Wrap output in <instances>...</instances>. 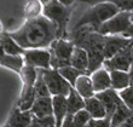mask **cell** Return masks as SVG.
Here are the masks:
<instances>
[{
  "label": "cell",
  "instance_id": "cell-1",
  "mask_svg": "<svg viewBox=\"0 0 133 127\" xmlns=\"http://www.w3.org/2000/svg\"><path fill=\"white\" fill-rule=\"evenodd\" d=\"M7 33L24 50L50 49L55 40L59 39L57 25L44 15L25 19L18 29Z\"/></svg>",
  "mask_w": 133,
  "mask_h": 127
},
{
  "label": "cell",
  "instance_id": "cell-2",
  "mask_svg": "<svg viewBox=\"0 0 133 127\" xmlns=\"http://www.w3.org/2000/svg\"><path fill=\"white\" fill-rule=\"evenodd\" d=\"M120 11L121 10L119 7L111 3H99L96 5H91V7L79 17L76 23L74 24L73 29L90 25L97 32L98 28L104 22L109 21L110 18H112L115 15L119 14Z\"/></svg>",
  "mask_w": 133,
  "mask_h": 127
},
{
  "label": "cell",
  "instance_id": "cell-3",
  "mask_svg": "<svg viewBox=\"0 0 133 127\" xmlns=\"http://www.w3.org/2000/svg\"><path fill=\"white\" fill-rule=\"evenodd\" d=\"M74 7L64 6L58 0H51L49 4L44 6L42 15L47 17L50 21H52L58 28V35L59 39H66L68 38V23L71 17Z\"/></svg>",
  "mask_w": 133,
  "mask_h": 127
},
{
  "label": "cell",
  "instance_id": "cell-4",
  "mask_svg": "<svg viewBox=\"0 0 133 127\" xmlns=\"http://www.w3.org/2000/svg\"><path fill=\"white\" fill-rule=\"evenodd\" d=\"M75 44L69 39H57L50 46L51 52V68L59 69V68L70 65V61L73 56Z\"/></svg>",
  "mask_w": 133,
  "mask_h": 127
},
{
  "label": "cell",
  "instance_id": "cell-5",
  "mask_svg": "<svg viewBox=\"0 0 133 127\" xmlns=\"http://www.w3.org/2000/svg\"><path fill=\"white\" fill-rule=\"evenodd\" d=\"M132 24V12L120 11L109 21L104 22L97 32L102 35H122Z\"/></svg>",
  "mask_w": 133,
  "mask_h": 127
},
{
  "label": "cell",
  "instance_id": "cell-6",
  "mask_svg": "<svg viewBox=\"0 0 133 127\" xmlns=\"http://www.w3.org/2000/svg\"><path fill=\"white\" fill-rule=\"evenodd\" d=\"M40 70L44 75V79L47 84L51 96H65V97H68L73 86L61 75L59 71L57 69H53V68L40 69Z\"/></svg>",
  "mask_w": 133,
  "mask_h": 127
},
{
  "label": "cell",
  "instance_id": "cell-7",
  "mask_svg": "<svg viewBox=\"0 0 133 127\" xmlns=\"http://www.w3.org/2000/svg\"><path fill=\"white\" fill-rule=\"evenodd\" d=\"M132 45L127 46L125 50L120 51L117 55L114 57L109 58V59L104 61L103 67L105 69H108L109 71L111 70H122V71H128L131 65L133 63V52H132Z\"/></svg>",
  "mask_w": 133,
  "mask_h": 127
},
{
  "label": "cell",
  "instance_id": "cell-8",
  "mask_svg": "<svg viewBox=\"0 0 133 127\" xmlns=\"http://www.w3.org/2000/svg\"><path fill=\"white\" fill-rule=\"evenodd\" d=\"M24 63L36 69L51 68V52L49 49H29L23 53Z\"/></svg>",
  "mask_w": 133,
  "mask_h": 127
},
{
  "label": "cell",
  "instance_id": "cell-9",
  "mask_svg": "<svg viewBox=\"0 0 133 127\" xmlns=\"http://www.w3.org/2000/svg\"><path fill=\"white\" fill-rule=\"evenodd\" d=\"M133 42V39L126 38L123 35H105L104 42V57L105 59H109L115 55L122 51L130 46Z\"/></svg>",
  "mask_w": 133,
  "mask_h": 127
},
{
  "label": "cell",
  "instance_id": "cell-10",
  "mask_svg": "<svg viewBox=\"0 0 133 127\" xmlns=\"http://www.w3.org/2000/svg\"><path fill=\"white\" fill-rule=\"evenodd\" d=\"M96 97L103 103L109 117L112 116V114L115 113L117 106L122 103V99L119 95V91H116L114 88H108V90H105L103 92H98V93H96Z\"/></svg>",
  "mask_w": 133,
  "mask_h": 127
},
{
  "label": "cell",
  "instance_id": "cell-11",
  "mask_svg": "<svg viewBox=\"0 0 133 127\" xmlns=\"http://www.w3.org/2000/svg\"><path fill=\"white\" fill-rule=\"evenodd\" d=\"M33 119L34 115L30 110L23 111L17 105H15L6 122L11 127H29L33 122Z\"/></svg>",
  "mask_w": 133,
  "mask_h": 127
},
{
  "label": "cell",
  "instance_id": "cell-12",
  "mask_svg": "<svg viewBox=\"0 0 133 127\" xmlns=\"http://www.w3.org/2000/svg\"><path fill=\"white\" fill-rule=\"evenodd\" d=\"M30 111L35 117L44 119L47 116H53V102L52 96L50 97H40L35 99Z\"/></svg>",
  "mask_w": 133,
  "mask_h": 127
},
{
  "label": "cell",
  "instance_id": "cell-13",
  "mask_svg": "<svg viewBox=\"0 0 133 127\" xmlns=\"http://www.w3.org/2000/svg\"><path fill=\"white\" fill-rule=\"evenodd\" d=\"M91 80L93 84L95 92H103L108 88H111V78H110V71L105 69L104 67L99 68L98 70L93 71L91 75Z\"/></svg>",
  "mask_w": 133,
  "mask_h": 127
},
{
  "label": "cell",
  "instance_id": "cell-14",
  "mask_svg": "<svg viewBox=\"0 0 133 127\" xmlns=\"http://www.w3.org/2000/svg\"><path fill=\"white\" fill-rule=\"evenodd\" d=\"M53 116L56 120V127H62L64 119L68 115V101L65 96H52Z\"/></svg>",
  "mask_w": 133,
  "mask_h": 127
},
{
  "label": "cell",
  "instance_id": "cell-15",
  "mask_svg": "<svg viewBox=\"0 0 133 127\" xmlns=\"http://www.w3.org/2000/svg\"><path fill=\"white\" fill-rule=\"evenodd\" d=\"M74 88H75V90L77 91V93L85 99L91 98V97L96 96V92H95V88H93V84H92L91 76L87 75V74H82L77 78Z\"/></svg>",
  "mask_w": 133,
  "mask_h": 127
},
{
  "label": "cell",
  "instance_id": "cell-16",
  "mask_svg": "<svg viewBox=\"0 0 133 127\" xmlns=\"http://www.w3.org/2000/svg\"><path fill=\"white\" fill-rule=\"evenodd\" d=\"M85 110H87L92 119H104L108 116L105 106L96 96L85 99Z\"/></svg>",
  "mask_w": 133,
  "mask_h": 127
},
{
  "label": "cell",
  "instance_id": "cell-17",
  "mask_svg": "<svg viewBox=\"0 0 133 127\" xmlns=\"http://www.w3.org/2000/svg\"><path fill=\"white\" fill-rule=\"evenodd\" d=\"M0 46L3 47L4 52L6 55H10V56H23V53L25 52V50L18 45L17 42L9 35V33L6 30L0 36Z\"/></svg>",
  "mask_w": 133,
  "mask_h": 127
},
{
  "label": "cell",
  "instance_id": "cell-18",
  "mask_svg": "<svg viewBox=\"0 0 133 127\" xmlns=\"http://www.w3.org/2000/svg\"><path fill=\"white\" fill-rule=\"evenodd\" d=\"M70 65L74 68H76L77 70H80V71H82V73H85V74H87V71H88V55H87V52H86V50H84L82 47L75 46L73 56H71V61H70Z\"/></svg>",
  "mask_w": 133,
  "mask_h": 127
},
{
  "label": "cell",
  "instance_id": "cell-19",
  "mask_svg": "<svg viewBox=\"0 0 133 127\" xmlns=\"http://www.w3.org/2000/svg\"><path fill=\"white\" fill-rule=\"evenodd\" d=\"M24 58L23 56H10V55H4L0 58V67L7 68L10 70L15 71L16 74H21L22 69L24 67Z\"/></svg>",
  "mask_w": 133,
  "mask_h": 127
},
{
  "label": "cell",
  "instance_id": "cell-20",
  "mask_svg": "<svg viewBox=\"0 0 133 127\" xmlns=\"http://www.w3.org/2000/svg\"><path fill=\"white\" fill-rule=\"evenodd\" d=\"M110 78H111V88H114L116 91H122V90L131 86V79L128 71L111 70Z\"/></svg>",
  "mask_w": 133,
  "mask_h": 127
},
{
  "label": "cell",
  "instance_id": "cell-21",
  "mask_svg": "<svg viewBox=\"0 0 133 127\" xmlns=\"http://www.w3.org/2000/svg\"><path fill=\"white\" fill-rule=\"evenodd\" d=\"M66 101H68V115H75L80 110L85 109V98H82L74 87L70 90Z\"/></svg>",
  "mask_w": 133,
  "mask_h": 127
},
{
  "label": "cell",
  "instance_id": "cell-22",
  "mask_svg": "<svg viewBox=\"0 0 133 127\" xmlns=\"http://www.w3.org/2000/svg\"><path fill=\"white\" fill-rule=\"evenodd\" d=\"M44 4L40 0H27L23 6V17L25 19H32L41 16L44 12Z\"/></svg>",
  "mask_w": 133,
  "mask_h": 127
},
{
  "label": "cell",
  "instance_id": "cell-23",
  "mask_svg": "<svg viewBox=\"0 0 133 127\" xmlns=\"http://www.w3.org/2000/svg\"><path fill=\"white\" fill-rule=\"evenodd\" d=\"M132 110L128 108V106L125 104V103H121L117 109L115 110V113L112 114L111 116V127H120L121 125L125 122V121L128 119V117L132 115Z\"/></svg>",
  "mask_w": 133,
  "mask_h": 127
},
{
  "label": "cell",
  "instance_id": "cell-24",
  "mask_svg": "<svg viewBox=\"0 0 133 127\" xmlns=\"http://www.w3.org/2000/svg\"><path fill=\"white\" fill-rule=\"evenodd\" d=\"M79 1L88 4V5H96L99 3H111L116 5L121 11L133 12V0H79Z\"/></svg>",
  "mask_w": 133,
  "mask_h": 127
},
{
  "label": "cell",
  "instance_id": "cell-25",
  "mask_svg": "<svg viewBox=\"0 0 133 127\" xmlns=\"http://www.w3.org/2000/svg\"><path fill=\"white\" fill-rule=\"evenodd\" d=\"M57 70L61 73V75L63 76L64 79H65L66 81L69 82L71 86H75V82H76L77 78L80 76V75L85 74V73H82V71L77 70L76 68L71 67V65H66V67H63V68H59V69H57Z\"/></svg>",
  "mask_w": 133,
  "mask_h": 127
},
{
  "label": "cell",
  "instance_id": "cell-26",
  "mask_svg": "<svg viewBox=\"0 0 133 127\" xmlns=\"http://www.w3.org/2000/svg\"><path fill=\"white\" fill-rule=\"evenodd\" d=\"M34 91H35V95H36V98L50 97L51 96L50 90L47 87V84H46L44 75H42L40 69H38V78H36V81H35V85H34Z\"/></svg>",
  "mask_w": 133,
  "mask_h": 127
},
{
  "label": "cell",
  "instance_id": "cell-27",
  "mask_svg": "<svg viewBox=\"0 0 133 127\" xmlns=\"http://www.w3.org/2000/svg\"><path fill=\"white\" fill-rule=\"evenodd\" d=\"M91 115L87 113V110H80L79 113H76L73 116V121L70 127H86L88 124V121L91 120Z\"/></svg>",
  "mask_w": 133,
  "mask_h": 127
},
{
  "label": "cell",
  "instance_id": "cell-28",
  "mask_svg": "<svg viewBox=\"0 0 133 127\" xmlns=\"http://www.w3.org/2000/svg\"><path fill=\"white\" fill-rule=\"evenodd\" d=\"M119 95L121 97V99H122V102L133 111V86L132 85L130 87L122 90V91H119Z\"/></svg>",
  "mask_w": 133,
  "mask_h": 127
},
{
  "label": "cell",
  "instance_id": "cell-29",
  "mask_svg": "<svg viewBox=\"0 0 133 127\" xmlns=\"http://www.w3.org/2000/svg\"><path fill=\"white\" fill-rule=\"evenodd\" d=\"M86 127H111V117L107 116L104 119H91Z\"/></svg>",
  "mask_w": 133,
  "mask_h": 127
},
{
  "label": "cell",
  "instance_id": "cell-30",
  "mask_svg": "<svg viewBox=\"0 0 133 127\" xmlns=\"http://www.w3.org/2000/svg\"><path fill=\"white\" fill-rule=\"evenodd\" d=\"M62 5H64V6H68V7H74V5H75V3L76 1H79V0H58Z\"/></svg>",
  "mask_w": 133,
  "mask_h": 127
},
{
  "label": "cell",
  "instance_id": "cell-31",
  "mask_svg": "<svg viewBox=\"0 0 133 127\" xmlns=\"http://www.w3.org/2000/svg\"><path fill=\"white\" fill-rule=\"evenodd\" d=\"M120 127H133V113H132V115H131L128 119H127L125 122H123L122 125Z\"/></svg>",
  "mask_w": 133,
  "mask_h": 127
},
{
  "label": "cell",
  "instance_id": "cell-32",
  "mask_svg": "<svg viewBox=\"0 0 133 127\" xmlns=\"http://www.w3.org/2000/svg\"><path fill=\"white\" fill-rule=\"evenodd\" d=\"M123 36H126V38H131V39H133V23L130 25V28L127 29L126 32L122 34Z\"/></svg>",
  "mask_w": 133,
  "mask_h": 127
},
{
  "label": "cell",
  "instance_id": "cell-33",
  "mask_svg": "<svg viewBox=\"0 0 133 127\" xmlns=\"http://www.w3.org/2000/svg\"><path fill=\"white\" fill-rule=\"evenodd\" d=\"M128 74H130V79H131V85L133 86V63H132V65H131L130 70H128Z\"/></svg>",
  "mask_w": 133,
  "mask_h": 127
},
{
  "label": "cell",
  "instance_id": "cell-34",
  "mask_svg": "<svg viewBox=\"0 0 133 127\" xmlns=\"http://www.w3.org/2000/svg\"><path fill=\"white\" fill-rule=\"evenodd\" d=\"M4 32H5V30H4V25H3V23H1V21H0V36L4 34Z\"/></svg>",
  "mask_w": 133,
  "mask_h": 127
},
{
  "label": "cell",
  "instance_id": "cell-35",
  "mask_svg": "<svg viewBox=\"0 0 133 127\" xmlns=\"http://www.w3.org/2000/svg\"><path fill=\"white\" fill-rule=\"evenodd\" d=\"M4 55H5V52H4V50H3V47H1V46H0V58H1V57L4 56Z\"/></svg>",
  "mask_w": 133,
  "mask_h": 127
},
{
  "label": "cell",
  "instance_id": "cell-36",
  "mask_svg": "<svg viewBox=\"0 0 133 127\" xmlns=\"http://www.w3.org/2000/svg\"><path fill=\"white\" fill-rule=\"evenodd\" d=\"M40 1H41V3L44 4V5H46V4H49L50 1H51V0H40Z\"/></svg>",
  "mask_w": 133,
  "mask_h": 127
},
{
  "label": "cell",
  "instance_id": "cell-37",
  "mask_svg": "<svg viewBox=\"0 0 133 127\" xmlns=\"http://www.w3.org/2000/svg\"><path fill=\"white\" fill-rule=\"evenodd\" d=\"M0 127H11V126H10L9 124H7V122H5V124H4L3 126H0Z\"/></svg>",
  "mask_w": 133,
  "mask_h": 127
},
{
  "label": "cell",
  "instance_id": "cell-38",
  "mask_svg": "<svg viewBox=\"0 0 133 127\" xmlns=\"http://www.w3.org/2000/svg\"><path fill=\"white\" fill-rule=\"evenodd\" d=\"M132 52H133V45H132Z\"/></svg>",
  "mask_w": 133,
  "mask_h": 127
}]
</instances>
